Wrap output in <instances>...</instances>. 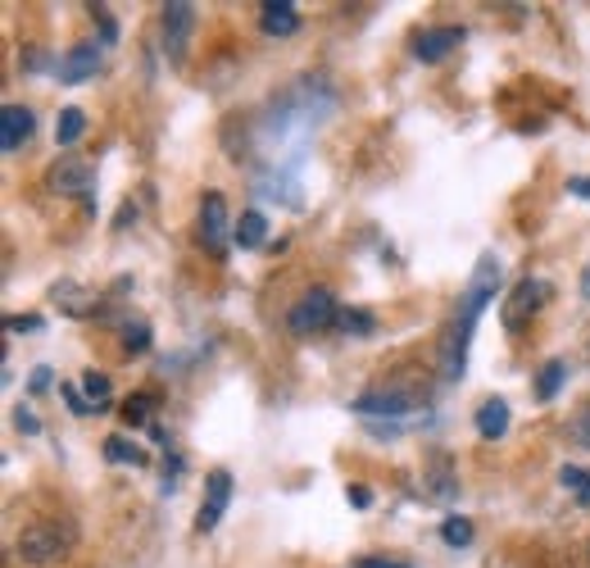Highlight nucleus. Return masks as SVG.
<instances>
[{
	"mask_svg": "<svg viewBox=\"0 0 590 568\" xmlns=\"http://www.w3.org/2000/svg\"><path fill=\"white\" fill-rule=\"evenodd\" d=\"M336 301H332V291H323V287H314V291H304L300 301L291 305V314H287V327H291V337H323V333H332L336 327Z\"/></svg>",
	"mask_w": 590,
	"mask_h": 568,
	"instance_id": "2",
	"label": "nucleus"
},
{
	"mask_svg": "<svg viewBox=\"0 0 590 568\" xmlns=\"http://www.w3.org/2000/svg\"><path fill=\"white\" fill-rule=\"evenodd\" d=\"M355 568H409V564H395V559H378V555H368V559H359Z\"/></svg>",
	"mask_w": 590,
	"mask_h": 568,
	"instance_id": "26",
	"label": "nucleus"
},
{
	"mask_svg": "<svg viewBox=\"0 0 590 568\" xmlns=\"http://www.w3.org/2000/svg\"><path fill=\"white\" fill-rule=\"evenodd\" d=\"M59 396H65V401L73 405V414H91V405H86V396L78 392V386H59Z\"/></svg>",
	"mask_w": 590,
	"mask_h": 568,
	"instance_id": "25",
	"label": "nucleus"
},
{
	"mask_svg": "<svg viewBox=\"0 0 590 568\" xmlns=\"http://www.w3.org/2000/svg\"><path fill=\"white\" fill-rule=\"evenodd\" d=\"M264 236H268V219L259 215V209H245V215L236 219L232 242H236L241 251H259V246H264Z\"/></svg>",
	"mask_w": 590,
	"mask_h": 568,
	"instance_id": "15",
	"label": "nucleus"
},
{
	"mask_svg": "<svg viewBox=\"0 0 590 568\" xmlns=\"http://www.w3.org/2000/svg\"><path fill=\"white\" fill-rule=\"evenodd\" d=\"M568 192H577V196H586V200H590V177H572Z\"/></svg>",
	"mask_w": 590,
	"mask_h": 568,
	"instance_id": "29",
	"label": "nucleus"
},
{
	"mask_svg": "<svg viewBox=\"0 0 590 568\" xmlns=\"http://www.w3.org/2000/svg\"><path fill=\"white\" fill-rule=\"evenodd\" d=\"M259 27L268 37H291L300 27V14H296L291 0H268V5L259 10Z\"/></svg>",
	"mask_w": 590,
	"mask_h": 568,
	"instance_id": "13",
	"label": "nucleus"
},
{
	"mask_svg": "<svg viewBox=\"0 0 590 568\" xmlns=\"http://www.w3.org/2000/svg\"><path fill=\"white\" fill-rule=\"evenodd\" d=\"M82 132H86V114L82 109H65V114H59V124H55V141L59 146H73Z\"/></svg>",
	"mask_w": 590,
	"mask_h": 568,
	"instance_id": "20",
	"label": "nucleus"
},
{
	"mask_svg": "<svg viewBox=\"0 0 590 568\" xmlns=\"http://www.w3.org/2000/svg\"><path fill=\"white\" fill-rule=\"evenodd\" d=\"M14 424H19L23 432H42V424H37V418L27 414V409H19V414H14Z\"/></svg>",
	"mask_w": 590,
	"mask_h": 568,
	"instance_id": "27",
	"label": "nucleus"
},
{
	"mask_svg": "<svg viewBox=\"0 0 590 568\" xmlns=\"http://www.w3.org/2000/svg\"><path fill=\"white\" fill-rule=\"evenodd\" d=\"M500 278H505L500 259H495V255H482V259H477V274H473L468 291H463V301H459V318H454V323H463V327H477L482 310L495 301V291H500Z\"/></svg>",
	"mask_w": 590,
	"mask_h": 568,
	"instance_id": "3",
	"label": "nucleus"
},
{
	"mask_svg": "<svg viewBox=\"0 0 590 568\" xmlns=\"http://www.w3.org/2000/svg\"><path fill=\"white\" fill-rule=\"evenodd\" d=\"M558 483H564V491H572L581 505H590V473L586 468L564 464V468H558Z\"/></svg>",
	"mask_w": 590,
	"mask_h": 568,
	"instance_id": "21",
	"label": "nucleus"
},
{
	"mask_svg": "<svg viewBox=\"0 0 590 568\" xmlns=\"http://www.w3.org/2000/svg\"><path fill=\"white\" fill-rule=\"evenodd\" d=\"M150 409H154V401L141 392V396H132L128 405H123V418H128V428H146L150 424Z\"/></svg>",
	"mask_w": 590,
	"mask_h": 568,
	"instance_id": "23",
	"label": "nucleus"
},
{
	"mask_svg": "<svg viewBox=\"0 0 590 568\" xmlns=\"http://www.w3.org/2000/svg\"><path fill=\"white\" fill-rule=\"evenodd\" d=\"M554 295V287L545 278H522L513 291H509V301H505V327L509 333H518V327H527V318H536L545 310V301Z\"/></svg>",
	"mask_w": 590,
	"mask_h": 568,
	"instance_id": "5",
	"label": "nucleus"
},
{
	"mask_svg": "<svg viewBox=\"0 0 590 568\" xmlns=\"http://www.w3.org/2000/svg\"><path fill=\"white\" fill-rule=\"evenodd\" d=\"M350 505H355V510H368V505H372V496H368L363 487H350Z\"/></svg>",
	"mask_w": 590,
	"mask_h": 568,
	"instance_id": "28",
	"label": "nucleus"
},
{
	"mask_svg": "<svg viewBox=\"0 0 590 568\" xmlns=\"http://www.w3.org/2000/svg\"><path fill=\"white\" fill-rule=\"evenodd\" d=\"M96 69H101V46L82 42L59 59V82H86V78H96Z\"/></svg>",
	"mask_w": 590,
	"mask_h": 568,
	"instance_id": "11",
	"label": "nucleus"
},
{
	"mask_svg": "<svg viewBox=\"0 0 590 568\" xmlns=\"http://www.w3.org/2000/svg\"><path fill=\"white\" fill-rule=\"evenodd\" d=\"M46 187L55 196H86L91 192V164L78 160V155H59L46 173Z\"/></svg>",
	"mask_w": 590,
	"mask_h": 568,
	"instance_id": "8",
	"label": "nucleus"
},
{
	"mask_svg": "<svg viewBox=\"0 0 590 568\" xmlns=\"http://www.w3.org/2000/svg\"><path fill=\"white\" fill-rule=\"evenodd\" d=\"M477 432L486 437V441H500L505 432H509V405L495 396V401H482V409H477Z\"/></svg>",
	"mask_w": 590,
	"mask_h": 568,
	"instance_id": "14",
	"label": "nucleus"
},
{
	"mask_svg": "<svg viewBox=\"0 0 590 568\" xmlns=\"http://www.w3.org/2000/svg\"><path fill=\"white\" fill-rule=\"evenodd\" d=\"M463 42V27H427V33L414 42V55L423 65H441V59Z\"/></svg>",
	"mask_w": 590,
	"mask_h": 568,
	"instance_id": "12",
	"label": "nucleus"
},
{
	"mask_svg": "<svg viewBox=\"0 0 590 568\" xmlns=\"http://www.w3.org/2000/svg\"><path fill=\"white\" fill-rule=\"evenodd\" d=\"M105 460H114V464H146V451H141V445L137 441H128V437H109L105 441Z\"/></svg>",
	"mask_w": 590,
	"mask_h": 568,
	"instance_id": "18",
	"label": "nucleus"
},
{
	"mask_svg": "<svg viewBox=\"0 0 590 568\" xmlns=\"http://www.w3.org/2000/svg\"><path fill=\"white\" fill-rule=\"evenodd\" d=\"M564 378H568V364H564V360H549V364L541 369V378H536V396H541V401H554L558 386H564Z\"/></svg>",
	"mask_w": 590,
	"mask_h": 568,
	"instance_id": "19",
	"label": "nucleus"
},
{
	"mask_svg": "<svg viewBox=\"0 0 590 568\" xmlns=\"http://www.w3.org/2000/svg\"><path fill=\"white\" fill-rule=\"evenodd\" d=\"M123 350H128V355L150 350V327L146 323H128V327H123Z\"/></svg>",
	"mask_w": 590,
	"mask_h": 568,
	"instance_id": "24",
	"label": "nucleus"
},
{
	"mask_svg": "<svg viewBox=\"0 0 590 568\" xmlns=\"http://www.w3.org/2000/svg\"><path fill=\"white\" fill-rule=\"evenodd\" d=\"M581 295H586V301H590V268H586V274H581Z\"/></svg>",
	"mask_w": 590,
	"mask_h": 568,
	"instance_id": "32",
	"label": "nucleus"
},
{
	"mask_svg": "<svg viewBox=\"0 0 590 568\" xmlns=\"http://www.w3.org/2000/svg\"><path fill=\"white\" fill-rule=\"evenodd\" d=\"M46 386H50V369H37L33 373V392H46Z\"/></svg>",
	"mask_w": 590,
	"mask_h": 568,
	"instance_id": "30",
	"label": "nucleus"
},
{
	"mask_svg": "<svg viewBox=\"0 0 590 568\" xmlns=\"http://www.w3.org/2000/svg\"><path fill=\"white\" fill-rule=\"evenodd\" d=\"M33 109L27 105H5V114H0V151L14 155L27 146V137H33Z\"/></svg>",
	"mask_w": 590,
	"mask_h": 568,
	"instance_id": "10",
	"label": "nucleus"
},
{
	"mask_svg": "<svg viewBox=\"0 0 590 568\" xmlns=\"http://www.w3.org/2000/svg\"><path fill=\"white\" fill-rule=\"evenodd\" d=\"M332 333L363 341V337H372V333H378V318H372L368 310H340V314H336V327H332Z\"/></svg>",
	"mask_w": 590,
	"mask_h": 568,
	"instance_id": "16",
	"label": "nucleus"
},
{
	"mask_svg": "<svg viewBox=\"0 0 590 568\" xmlns=\"http://www.w3.org/2000/svg\"><path fill=\"white\" fill-rule=\"evenodd\" d=\"M69 546H73V528H69V523H59V519H37V523H27V528L19 532V542H14L19 559H23V564H33V568L65 559Z\"/></svg>",
	"mask_w": 590,
	"mask_h": 568,
	"instance_id": "1",
	"label": "nucleus"
},
{
	"mask_svg": "<svg viewBox=\"0 0 590 568\" xmlns=\"http://www.w3.org/2000/svg\"><path fill=\"white\" fill-rule=\"evenodd\" d=\"M192 33H196V5L169 0L164 5V55H169V65H182L186 59V50H192Z\"/></svg>",
	"mask_w": 590,
	"mask_h": 568,
	"instance_id": "6",
	"label": "nucleus"
},
{
	"mask_svg": "<svg viewBox=\"0 0 590 568\" xmlns=\"http://www.w3.org/2000/svg\"><path fill=\"white\" fill-rule=\"evenodd\" d=\"M418 409V396H409V392H400V386H382V392H368V396H359L355 401V414H363V418H400V414H414Z\"/></svg>",
	"mask_w": 590,
	"mask_h": 568,
	"instance_id": "9",
	"label": "nucleus"
},
{
	"mask_svg": "<svg viewBox=\"0 0 590 568\" xmlns=\"http://www.w3.org/2000/svg\"><path fill=\"white\" fill-rule=\"evenodd\" d=\"M441 536H446V546H468V542H473V523L454 514V519L441 523Z\"/></svg>",
	"mask_w": 590,
	"mask_h": 568,
	"instance_id": "22",
	"label": "nucleus"
},
{
	"mask_svg": "<svg viewBox=\"0 0 590 568\" xmlns=\"http://www.w3.org/2000/svg\"><path fill=\"white\" fill-rule=\"evenodd\" d=\"M232 232H236V223H232V215H228V200H223L219 192H209V196L200 200V219H196L200 246L213 251V255H223L228 242H232Z\"/></svg>",
	"mask_w": 590,
	"mask_h": 568,
	"instance_id": "4",
	"label": "nucleus"
},
{
	"mask_svg": "<svg viewBox=\"0 0 590 568\" xmlns=\"http://www.w3.org/2000/svg\"><path fill=\"white\" fill-rule=\"evenodd\" d=\"M19 327H42V318H10V333H19Z\"/></svg>",
	"mask_w": 590,
	"mask_h": 568,
	"instance_id": "31",
	"label": "nucleus"
},
{
	"mask_svg": "<svg viewBox=\"0 0 590 568\" xmlns=\"http://www.w3.org/2000/svg\"><path fill=\"white\" fill-rule=\"evenodd\" d=\"M228 500H232V473L228 468H213L205 477V500H200V514H196V532H213L219 519L228 514Z\"/></svg>",
	"mask_w": 590,
	"mask_h": 568,
	"instance_id": "7",
	"label": "nucleus"
},
{
	"mask_svg": "<svg viewBox=\"0 0 590 568\" xmlns=\"http://www.w3.org/2000/svg\"><path fill=\"white\" fill-rule=\"evenodd\" d=\"M82 392H86V405H91V409H105V405L114 401L109 378H105V373H96V369L82 373Z\"/></svg>",
	"mask_w": 590,
	"mask_h": 568,
	"instance_id": "17",
	"label": "nucleus"
}]
</instances>
